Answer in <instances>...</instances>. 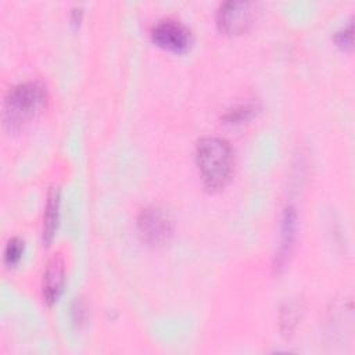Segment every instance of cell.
Here are the masks:
<instances>
[{"instance_id": "cell-1", "label": "cell", "mask_w": 355, "mask_h": 355, "mask_svg": "<svg viewBox=\"0 0 355 355\" xmlns=\"http://www.w3.org/2000/svg\"><path fill=\"white\" fill-rule=\"evenodd\" d=\"M196 162L205 187L220 190L232 178L234 153L227 140L205 136L197 141Z\"/></svg>"}, {"instance_id": "cell-2", "label": "cell", "mask_w": 355, "mask_h": 355, "mask_svg": "<svg viewBox=\"0 0 355 355\" xmlns=\"http://www.w3.org/2000/svg\"><path fill=\"white\" fill-rule=\"evenodd\" d=\"M47 98L42 82L28 80L12 86L4 98V128L8 132H19L46 108Z\"/></svg>"}, {"instance_id": "cell-3", "label": "cell", "mask_w": 355, "mask_h": 355, "mask_svg": "<svg viewBox=\"0 0 355 355\" xmlns=\"http://www.w3.org/2000/svg\"><path fill=\"white\" fill-rule=\"evenodd\" d=\"M137 230L144 243L153 247H159L171 240L173 234V222L159 207H147L139 214Z\"/></svg>"}, {"instance_id": "cell-4", "label": "cell", "mask_w": 355, "mask_h": 355, "mask_svg": "<svg viewBox=\"0 0 355 355\" xmlns=\"http://www.w3.org/2000/svg\"><path fill=\"white\" fill-rule=\"evenodd\" d=\"M255 10L257 6L251 1H225L216 10V25L226 35L243 33L252 24Z\"/></svg>"}, {"instance_id": "cell-5", "label": "cell", "mask_w": 355, "mask_h": 355, "mask_svg": "<svg viewBox=\"0 0 355 355\" xmlns=\"http://www.w3.org/2000/svg\"><path fill=\"white\" fill-rule=\"evenodd\" d=\"M153 42L168 51L184 53L191 44L190 29L176 19H161L151 29Z\"/></svg>"}, {"instance_id": "cell-6", "label": "cell", "mask_w": 355, "mask_h": 355, "mask_svg": "<svg viewBox=\"0 0 355 355\" xmlns=\"http://www.w3.org/2000/svg\"><path fill=\"white\" fill-rule=\"evenodd\" d=\"M295 237H297V212L294 207L287 205L282 216L280 243H279V248L275 255V263H273V268L277 273L283 272V269L287 266L294 250Z\"/></svg>"}, {"instance_id": "cell-7", "label": "cell", "mask_w": 355, "mask_h": 355, "mask_svg": "<svg viewBox=\"0 0 355 355\" xmlns=\"http://www.w3.org/2000/svg\"><path fill=\"white\" fill-rule=\"evenodd\" d=\"M65 286V268L64 261L60 254H54L43 272V280H42V294L44 302L51 306L58 301L64 291Z\"/></svg>"}, {"instance_id": "cell-8", "label": "cell", "mask_w": 355, "mask_h": 355, "mask_svg": "<svg viewBox=\"0 0 355 355\" xmlns=\"http://www.w3.org/2000/svg\"><path fill=\"white\" fill-rule=\"evenodd\" d=\"M60 202L61 191L58 186H51L47 191V200L43 215V227H42V240L44 245H50L53 241L60 219Z\"/></svg>"}, {"instance_id": "cell-9", "label": "cell", "mask_w": 355, "mask_h": 355, "mask_svg": "<svg viewBox=\"0 0 355 355\" xmlns=\"http://www.w3.org/2000/svg\"><path fill=\"white\" fill-rule=\"evenodd\" d=\"M258 107L254 103H245V104H240L232 110H229L225 115H223V121L226 123H241L248 121L255 112H257Z\"/></svg>"}, {"instance_id": "cell-10", "label": "cell", "mask_w": 355, "mask_h": 355, "mask_svg": "<svg viewBox=\"0 0 355 355\" xmlns=\"http://www.w3.org/2000/svg\"><path fill=\"white\" fill-rule=\"evenodd\" d=\"M24 251H25V243H24L22 239H19V237L10 239L6 244V248H4V255H3L4 263L8 268H12V266L18 265L19 261L22 259Z\"/></svg>"}, {"instance_id": "cell-11", "label": "cell", "mask_w": 355, "mask_h": 355, "mask_svg": "<svg viewBox=\"0 0 355 355\" xmlns=\"http://www.w3.org/2000/svg\"><path fill=\"white\" fill-rule=\"evenodd\" d=\"M300 316V306L297 302H290L287 306L283 309L282 313V323L286 326V331H291L298 320Z\"/></svg>"}, {"instance_id": "cell-12", "label": "cell", "mask_w": 355, "mask_h": 355, "mask_svg": "<svg viewBox=\"0 0 355 355\" xmlns=\"http://www.w3.org/2000/svg\"><path fill=\"white\" fill-rule=\"evenodd\" d=\"M334 42L343 50H352V22H349L334 35Z\"/></svg>"}, {"instance_id": "cell-13", "label": "cell", "mask_w": 355, "mask_h": 355, "mask_svg": "<svg viewBox=\"0 0 355 355\" xmlns=\"http://www.w3.org/2000/svg\"><path fill=\"white\" fill-rule=\"evenodd\" d=\"M85 306L82 304V301H75V306L72 308V315H73V322L75 323H82L83 316H85Z\"/></svg>"}]
</instances>
